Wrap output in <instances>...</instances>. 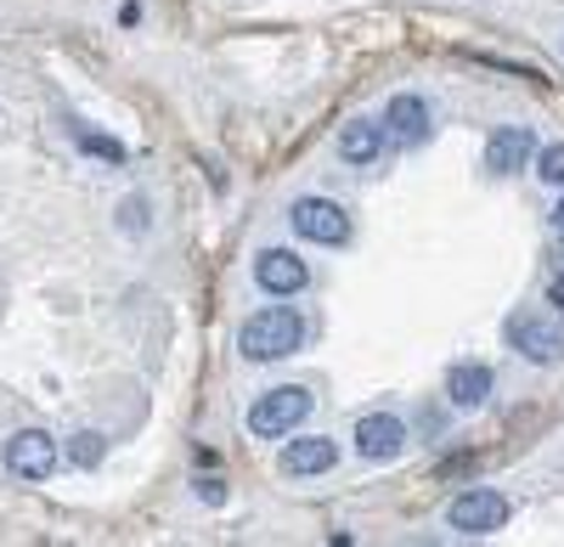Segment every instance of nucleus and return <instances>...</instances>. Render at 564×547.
Here are the masks:
<instances>
[{
  "label": "nucleus",
  "mask_w": 564,
  "mask_h": 547,
  "mask_svg": "<svg viewBox=\"0 0 564 547\" xmlns=\"http://www.w3.org/2000/svg\"><path fill=\"white\" fill-rule=\"evenodd\" d=\"M300 339H305V322H300L294 305H265V310H254L249 322H243V333H238V344H243L249 361H282V355L300 350Z\"/></svg>",
  "instance_id": "1"
},
{
  "label": "nucleus",
  "mask_w": 564,
  "mask_h": 547,
  "mask_svg": "<svg viewBox=\"0 0 564 547\" xmlns=\"http://www.w3.org/2000/svg\"><path fill=\"white\" fill-rule=\"evenodd\" d=\"M305 418H311V390L282 384V390H265V395L249 406V435H260V440H282V435H294Z\"/></svg>",
  "instance_id": "2"
},
{
  "label": "nucleus",
  "mask_w": 564,
  "mask_h": 547,
  "mask_svg": "<svg viewBox=\"0 0 564 547\" xmlns=\"http://www.w3.org/2000/svg\"><path fill=\"white\" fill-rule=\"evenodd\" d=\"M508 514H513V503H508L502 491H486V485H475V491L452 496L446 525H452L457 536H491V530H502V525H508Z\"/></svg>",
  "instance_id": "3"
},
{
  "label": "nucleus",
  "mask_w": 564,
  "mask_h": 547,
  "mask_svg": "<svg viewBox=\"0 0 564 547\" xmlns=\"http://www.w3.org/2000/svg\"><path fill=\"white\" fill-rule=\"evenodd\" d=\"M289 220H294V232H300V238H311V243H327V249L350 238V215H345L334 198H294Z\"/></svg>",
  "instance_id": "4"
},
{
  "label": "nucleus",
  "mask_w": 564,
  "mask_h": 547,
  "mask_svg": "<svg viewBox=\"0 0 564 547\" xmlns=\"http://www.w3.org/2000/svg\"><path fill=\"white\" fill-rule=\"evenodd\" d=\"M7 469L18 480H45V474H57V440L45 435V429H18L7 440Z\"/></svg>",
  "instance_id": "5"
},
{
  "label": "nucleus",
  "mask_w": 564,
  "mask_h": 547,
  "mask_svg": "<svg viewBox=\"0 0 564 547\" xmlns=\"http://www.w3.org/2000/svg\"><path fill=\"white\" fill-rule=\"evenodd\" d=\"M356 451L367 463H395L401 451H406V424L395 413H367L356 424Z\"/></svg>",
  "instance_id": "6"
},
{
  "label": "nucleus",
  "mask_w": 564,
  "mask_h": 547,
  "mask_svg": "<svg viewBox=\"0 0 564 547\" xmlns=\"http://www.w3.org/2000/svg\"><path fill=\"white\" fill-rule=\"evenodd\" d=\"M536 153V130L531 124H502L491 130V142H486V169L491 175H513V169H525Z\"/></svg>",
  "instance_id": "7"
},
{
  "label": "nucleus",
  "mask_w": 564,
  "mask_h": 547,
  "mask_svg": "<svg viewBox=\"0 0 564 547\" xmlns=\"http://www.w3.org/2000/svg\"><path fill=\"white\" fill-rule=\"evenodd\" d=\"M508 344L520 350L525 361H536V368H547V361H558V350H564V339L542 322V316H508Z\"/></svg>",
  "instance_id": "8"
},
{
  "label": "nucleus",
  "mask_w": 564,
  "mask_h": 547,
  "mask_svg": "<svg viewBox=\"0 0 564 547\" xmlns=\"http://www.w3.org/2000/svg\"><path fill=\"white\" fill-rule=\"evenodd\" d=\"M254 283H260L265 294H300V288L311 283V271H305V260H300L294 249H265V254L254 260Z\"/></svg>",
  "instance_id": "9"
},
{
  "label": "nucleus",
  "mask_w": 564,
  "mask_h": 547,
  "mask_svg": "<svg viewBox=\"0 0 564 547\" xmlns=\"http://www.w3.org/2000/svg\"><path fill=\"white\" fill-rule=\"evenodd\" d=\"M384 130H390L395 147H417L423 135H430V102L412 97V90H401V97L384 108Z\"/></svg>",
  "instance_id": "10"
},
{
  "label": "nucleus",
  "mask_w": 564,
  "mask_h": 547,
  "mask_svg": "<svg viewBox=\"0 0 564 547\" xmlns=\"http://www.w3.org/2000/svg\"><path fill=\"white\" fill-rule=\"evenodd\" d=\"M491 368L486 361H457V368L446 373V401L457 406V413H475V406H486L491 401Z\"/></svg>",
  "instance_id": "11"
},
{
  "label": "nucleus",
  "mask_w": 564,
  "mask_h": 547,
  "mask_svg": "<svg viewBox=\"0 0 564 547\" xmlns=\"http://www.w3.org/2000/svg\"><path fill=\"white\" fill-rule=\"evenodd\" d=\"M339 463V440L327 435H305L294 446H282V474H327Z\"/></svg>",
  "instance_id": "12"
},
{
  "label": "nucleus",
  "mask_w": 564,
  "mask_h": 547,
  "mask_svg": "<svg viewBox=\"0 0 564 547\" xmlns=\"http://www.w3.org/2000/svg\"><path fill=\"white\" fill-rule=\"evenodd\" d=\"M384 142H390V130L379 119H350L339 130V158L345 164H372V158L384 153Z\"/></svg>",
  "instance_id": "13"
},
{
  "label": "nucleus",
  "mask_w": 564,
  "mask_h": 547,
  "mask_svg": "<svg viewBox=\"0 0 564 547\" xmlns=\"http://www.w3.org/2000/svg\"><path fill=\"white\" fill-rule=\"evenodd\" d=\"M102 451H108V440H102L97 429H85V435H74V440H68V463L97 469V463H102Z\"/></svg>",
  "instance_id": "14"
},
{
  "label": "nucleus",
  "mask_w": 564,
  "mask_h": 547,
  "mask_svg": "<svg viewBox=\"0 0 564 547\" xmlns=\"http://www.w3.org/2000/svg\"><path fill=\"white\" fill-rule=\"evenodd\" d=\"M536 175L547 180V187H564V142L542 147V158H536Z\"/></svg>",
  "instance_id": "15"
},
{
  "label": "nucleus",
  "mask_w": 564,
  "mask_h": 547,
  "mask_svg": "<svg viewBox=\"0 0 564 547\" xmlns=\"http://www.w3.org/2000/svg\"><path fill=\"white\" fill-rule=\"evenodd\" d=\"M79 147H85V153H97V158H108V164H119V158H124V147H119V142H108V135H97V130H79Z\"/></svg>",
  "instance_id": "16"
},
{
  "label": "nucleus",
  "mask_w": 564,
  "mask_h": 547,
  "mask_svg": "<svg viewBox=\"0 0 564 547\" xmlns=\"http://www.w3.org/2000/svg\"><path fill=\"white\" fill-rule=\"evenodd\" d=\"M124 232H148V215H141V198L124 204Z\"/></svg>",
  "instance_id": "17"
},
{
  "label": "nucleus",
  "mask_w": 564,
  "mask_h": 547,
  "mask_svg": "<svg viewBox=\"0 0 564 547\" xmlns=\"http://www.w3.org/2000/svg\"><path fill=\"white\" fill-rule=\"evenodd\" d=\"M198 496L220 508V503H226V485H220V480H198Z\"/></svg>",
  "instance_id": "18"
},
{
  "label": "nucleus",
  "mask_w": 564,
  "mask_h": 547,
  "mask_svg": "<svg viewBox=\"0 0 564 547\" xmlns=\"http://www.w3.org/2000/svg\"><path fill=\"white\" fill-rule=\"evenodd\" d=\"M547 305H553V310H558V316H564V271H558V277H553V283H547Z\"/></svg>",
  "instance_id": "19"
},
{
  "label": "nucleus",
  "mask_w": 564,
  "mask_h": 547,
  "mask_svg": "<svg viewBox=\"0 0 564 547\" xmlns=\"http://www.w3.org/2000/svg\"><path fill=\"white\" fill-rule=\"evenodd\" d=\"M553 226H558V232H564V198H558V209H553Z\"/></svg>",
  "instance_id": "20"
}]
</instances>
